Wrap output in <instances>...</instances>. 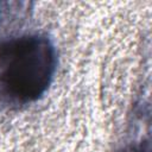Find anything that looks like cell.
Listing matches in <instances>:
<instances>
[{
  "mask_svg": "<svg viewBox=\"0 0 152 152\" xmlns=\"http://www.w3.org/2000/svg\"><path fill=\"white\" fill-rule=\"evenodd\" d=\"M57 65L52 43L40 34H25L0 43V101L28 104L49 89Z\"/></svg>",
  "mask_w": 152,
  "mask_h": 152,
  "instance_id": "cell-1",
  "label": "cell"
}]
</instances>
